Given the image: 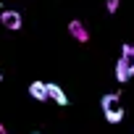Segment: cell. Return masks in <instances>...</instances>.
I'll use <instances>...</instances> for the list:
<instances>
[{
    "label": "cell",
    "mask_w": 134,
    "mask_h": 134,
    "mask_svg": "<svg viewBox=\"0 0 134 134\" xmlns=\"http://www.w3.org/2000/svg\"><path fill=\"white\" fill-rule=\"evenodd\" d=\"M100 105H103V116H105L108 124H121V121H124V105H121V95H118V92L103 95Z\"/></svg>",
    "instance_id": "obj_1"
},
{
    "label": "cell",
    "mask_w": 134,
    "mask_h": 134,
    "mask_svg": "<svg viewBox=\"0 0 134 134\" xmlns=\"http://www.w3.org/2000/svg\"><path fill=\"white\" fill-rule=\"evenodd\" d=\"M0 24H3L5 29H11V32H19L24 21H21V13H19V11L3 8V11H0Z\"/></svg>",
    "instance_id": "obj_2"
},
{
    "label": "cell",
    "mask_w": 134,
    "mask_h": 134,
    "mask_svg": "<svg viewBox=\"0 0 134 134\" xmlns=\"http://www.w3.org/2000/svg\"><path fill=\"white\" fill-rule=\"evenodd\" d=\"M69 34H71L76 42H82V45L90 42V29H87L79 19H71V21H69Z\"/></svg>",
    "instance_id": "obj_3"
},
{
    "label": "cell",
    "mask_w": 134,
    "mask_h": 134,
    "mask_svg": "<svg viewBox=\"0 0 134 134\" xmlns=\"http://www.w3.org/2000/svg\"><path fill=\"white\" fill-rule=\"evenodd\" d=\"M45 92H47V100H53V103H58V105H69V95H66L58 84L45 82Z\"/></svg>",
    "instance_id": "obj_4"
},
{
    "label": "cell",
    "mask_w": 134,
    "mask_h": 134,
    "mask_svg": "<svg viewBox=\"0 0 134 134\" xmlns=\"http://www.w3.org/2000/svg\"><path fill=\"white\" fill-rule=\"evenodd\" d=\"M121 63H124L129 79H131V76H134V45H131V42L121 45Z\"/></svg>",
    "instance_id": "obj_5"
},
{
    "label": "cell",
    "mask_w": 134,
    "mask_h": 134,
    "mask_svg": "<svg viewBox=\"0 0 134 134\" xmlns=\"http://www.w3.org/2000/svg\"><path fill=\"white\" fill-rule=\"evenodd\" d=\"M29 95L37 103H47V92H45V82H32L29 84Z\"/></svg>",
    "instance_id": "obj_6"
},
{
    "label": "cell",
    "mask_w": 134,
    "mask_h": 134,
    "mask_svg": "<svg viewBox=\"0 0 134 134\" xmlns=\"http://www.w3.org/2000/svg\"><path fill=\"white\" fill-rule=\"evenodd\" d=\"M116 82H118V84H126V82H129V74H126V69H124L121 58L116 60Z\"/></svg>",
    "instance_id": "obj_7"
},
{
    "label": "cell",
    "mask_w": 134,
    "mask_h": 134,
    "mask_svg": "<svg viewBox=\"0 0 134 134\" xmlns=\"http://www.w3.org/2000/svg\"><path fill=\"white\" fill-rule=\"evenodd\" d=\"M118 5H121V0H108V3H105V11H108V13H116Z\"/></svg>",
    "instance_id": "obj_8"
},
{
    "label": "cell",
    "mask_w": 134,
    "mask_h": 134,
    "mask_svg": "<svg viewBox=\"0 0 134 134\" xmlns=\"http://www.w3.org/2000/svg\"><path fill=\"white\" fill-rule=\"evenodd\" d=\"M0 134H8V129H5V126H3V124H0Z\"/></svg>",
    "instance_id": "obj_9"
},
{
    "label": "cell",
    "mask_w": 134,
    "mask_h": 134,
    "mask_svg": "<svg viewBox=\"0 0 134 134\" xmlns=\"http://www.w3.org/2000/svg\"><path fill=\"white\" fill-rule=\"evenodd\" d=\"M0 82H3V71H0Z\"/></svg>",
    "instance_id": "obj_10"
},
{
    "label": "cell",
    "mask_w": 134,
    "mask_h": 134,
    "mask_svg": "<svg viewBox=\"0 0 134 134\" xmlns=\"http://www.w3.org/2000/svg\"><path fill=\"white\" fill-rule=\"evenodd\" d=\"M34 134H40V131H34Z\"/></svg>",
    "instance_id": "obj_11"
}]
</instances>
